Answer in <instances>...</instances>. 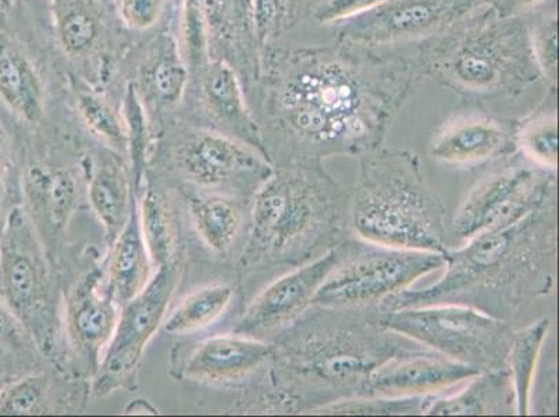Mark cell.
Listing matches in <instances>:
<instances>
[{
  "mask_svg": "<svg viewBox=\"0 0 559 417\" xmlns=\"http://www.w3.org/2000/svg\"><path fill=\"white\" fill-rule=\"evenodd\" d=\"M383 2L385 0H317L311 14L318 24L338 25L369 12Z\"/></svg>",
  "mask_w": 559,
  "mask_h": 417,
  "instance_id": "obj_38",
  "label": "cell"
},
{
  "mask_svg": "<svg viewBox=\"0 0 559 417\" xmlns=\"http://www.w3.org/2000/svg\"><path fill=\"white\" fill-rule=\"evenodd\" d=\"M202 91L207 110L223 126L226 135L252 147L271 162L263 144L261 127L248 108L241 85L230 65L218 62L207 68L203 75Z\"/></svg>",
  "mask_w": 559,
  "mask_h": 417,
  "instance_id": "obj_19",
  "label": "cell"
},
{
  "mask_svg": "<svg viewBox=\"0 0 559 417\" xmlns=\"http://www.w3.org/2000/svg\"><path fill=\"white\" fill-rule=\"evenodd\" d=\"M79 110L86 127L102 141L114 146H127L126 126L105 100L94 95H81Z\"/></svg>",
  "mask_w": 559,
  "mask_h": 417,
  "instance_id": "obj_36",
  "label": "cell"
},
{
  "mask_svg": "<svg viewBox=\"0 0 559 417\" xmlns=\"http://www.w3.org/2000/svg\"><path fill=\"white\" fill-rule=\"evenodd\" d=\"M379 320L384 327L479 371L507 369L516 330L480 310L454 303L380 308Z\"/></svg>",
  "mask_w": 559,
  "mask_h": 417,
  "instance_id": "obj_7",
  "label": "cell"
},
{
  "mask_svg": "<svg viewBox=\"0 0 559 417\" xmlns=\"http://www.w3.org/2000/svg\"><path fill=\"white\" fill-rule=\"evenodd\" d=\"M343 246L269 283L243 310L236 333L266 341L286 329L312 305L314 294L337 266Z\"/></svg>",
  "mask_w": 559,
  "mask_h": 417,
  "instance_id": "obj_14",
  "label": "cell"
},
{
  "mask_svg": "<svg viewBox=\"0 0 559 417\" xmlns=\"http://www.w3.org/2000/svg\"><path fill=\"white\" fill-rule=\"evenodd\" d=\"M159 412L154 408L146 400H135L130 402L124 409V415H157Z\"/></svg>",
  "mask_w": 559,
  "mask_h": 417,
  "instance_id": "obj_42",
  "label": "cell"
},
{
  "mask_svg": "<svg viewBox=\"0 0 559 417\" xmlns=\"http://www.w3.org/2000/svg\"><path fill=\"white\" fill-rule=\"evenodd\" d=\"M554 0H492L491 7L502 17H528Z\"/></svg>",
  "mask_w": 559,
  "mask_h": 417,
  "instance_id": "obj_40",
  "label": "cell"
},
{
  "mask_svg": "<svg viewBox=\"0 0 559 417\" xmlns=\"http://www.w3.org/2000/svg\"><path fill=\"white\" fill-rule=\"evenodd\" d=\"M557 10L533 14L528 19L531 29L532 52L536 64L540 70L542 79L548 85L557 86L558 83V19Z\"/></svg>",
  "mask_w": 559,
  "mask_h": 417,
  "instance_id": "obj_32",
  "label": "cell"
},
{
  "mask_svg": "<svg viewBox=\"0 0 559 417\" xmlns=\"http://www.w3.org/2000/svg\"><path fill=\"white\" fill-rule=\"evenodd\" d=\"M120 309L98 273L81 278L70 294L66 310L70 343L95 368L114 337Z\"/></svg>",
  "mask_w": 559,
  "mask_h": 417,
  "instance_id": "obj_17",
  "label": "cell"
},
{
  "mask_svg": "<svg viewBox=\"0 0 559 417\" xmlns=\"http://www.w3.org/2000/svg\"><path fill=\"white\" fill-rule=\"evenodd\" d=\"M264 69L259 127L273 166L378 150L421 83L416 43L274 48Z\"/></svg>",
  "mask_w": 559,
  "mask_h": 417,
  "instance_id": "obj_1",
  "label": "cell"
},
{
  "mask_svg": "<svg viewBox=\"0 0 559 417\" xmlns=\"http://www.w3.org/2000/svg\"><path fill=\"white\" fill-rule=\"evenodd\" d=\"M88 198L96 217L105 228L109 243L115 240L130 216L135 193L130 190L123 171L105 166L90 178Z\"/></svg>",
  "mask_w": 559,
  "mask_h": 417,
  "instance_id": "obj_27",
  "label": "cell"
},
{
  "mask_svg": "<svg viewBox=\"0 0 559 417\" xmlns=\"http://www.w3.org/2000/svg\"><path fill=\"white\" fill-rule=\"evenodd\" d=\"M379 314V307L311 305L274 335V380L294 415L365 396L381 366L431 350L384 327Z\"/></svg>",
  "mask_w": 559,
  "mask_h": 417,
  "instance_id": "obj_3",
  "label": "cell"
},
{
  "mask_svg": "<svg viewBox=\"0 0 559 417\" xmlns=\"http://www.w3.org/2000/svg\"><path fill=\"white\" fill-rule=\"evenodd\" d=\"M234 288L228 284H211L187 295L166 317L162 329L167 334L186 335L210 327L230 307Z\"/></svg>",
  "mask_w": 559,
  "mask_h": 417,
  "instance_id": "obj_28",
  "label": "cell"
},
{
  "mask_svg": "<svg viewBox=\"0 0 559 417\" xmlns=\"http://www.w3.org/2000/svg\"><path fill=\"white\" fill-rule=\"evenodd\" d=\"M154 267L142 238L139 206L134 198L124 227L110 243L105 277L106 288L120 308L146 287L154 276Z\"/></svg>",
  "mask_w": 559,
  "mask_h": 417,
  "instance_id": "obj_20",
  "label": "cell"
},
{
  "mask_svg": "<svg viewBox=\"0 0 559 417\" xmlns=\"http://www.w3.org/2000/svg\"><path fill=\"white\" fill-rule=\"evenodd\" d=\"M19 327H22V325L19 324L12 310L9 309L8 303L0 295V341L12 337L13 334L19 332Z\"/></svg>",
  "mask_w": 559,
  "mask_h": 417,
  "instance_id": "obj_41",
  "label": "cell"
},
{
  "mask_svg": "<svg viewBox=\"0 0 559 417\" xmlns=\"http://www.w3.org/2000/svg\"><path fill=\"white\" fill-rule=\"evenodd\" d=\"M187 84V70L180 62L175 50H167L154 64L151 73L152 90L157 98L166 104H176L185 93Z\"/></svg>",
  "mask_w": 559,
  "mask_h": 417,
  "instance_id": "obj_37",
  "label": "cell"
},
{
  "mask_svg": "<svg viewBox=\"0 0 559 417\" xmlns=\"http://www.w3.org/2000/svg\"><path fill=\"white\" fill-rule=\"evenodd\" d=\"M556 195L557 170L544 169L520 154L512 155L491 166L489 175L467 192L451 216L452 234L467 241L510 226Z\"/></svg>",
  "mask_w": 559,
  "mask_h": 417,
  "instance_id": "obj_10",
  "label": "cell"
},
{
  "mask_svg": "<svg viewBox=\"0 0 559 417\" xmlns=\"http://www.w3.org/2000/svg\"><path fill=\"white\" fill-rule=\"evenodd\" d=\"M443 276L421 289H405L381 309L465 305L520 327L528 310L556 288L558 195L510 226L479 234L444 253Z\"/></svg>",
  "mask_w": 559,
  "mask_h": 417,
  "instance_id": "obj_2",
  "label": "cell"
},
{
  "mask_svg": "<svg viewBox=\"0 0 559 417\" xmlns=\"http://www.w3.org/2000/svg\"><path fill=\"white\" fill-rule=\"evenodd\" d=\"M550 318L533 320L525 327H518L508 354L507 369L510 371L518 416L531 415L533 383L536 381L544 344L551 329Z\"/></svg>",
  "mask_w": 559,
  "mask_h": 417,
  "instance_id": "obj_23",
  "label": "cell"
},
{
  "mask_svg": "<svg viewBox=\"0 0 559 417\" xmlns=\"http://www.w3.org/2000/svg\"><path fill=\"white\" fill-rule=\"evenodd\" d=\"M180 165L186 176L201 187L237 181L257 192L274 166L252 147L226 134L202 132L182 147Z\"/></svg>",
  "mask_w": 559,
  "mask_h": 417,
  "instance_id": "obj_15",
  "label": "cell"
},
{
  "mask_svg": "<svg viewBox=\"0 0 559 417\" xmlns=\"http://www.w3.org/2000/svg\"><path fill=\"white\" fill-rule=\"evenodd\" d=\"M180 282L177 262L156 267L146 287L121 307L114 337L102 355L96 390L108 393L134 378L146 347L167 317Z\"/></svg>",
  "mask_w": 559,
  "mask_h": 417,
  "instance_id": "obj_11",
  "label": "cell"
},
{
  "mask_svg": "<svg viewBox=\"0 0 559 417\" xmlns=\"http://www.w3.org/2000/svg\"><path fill=\"white\" fill-rule=\"evenodd\" d=\"M436 395L424 396H358L323 406L313 415L330 416H415L425 415Z\"/></svg>",
  "mask_w": 559,
  "mask_h": 417,
  "instance_id": "obj_31",
  "label": "cell"
},
{
  "mask_svg": "<svg viewBox=\"0 0 559 417\" xmlns=\"http://www.w3.org/2000/svg\"><path fill=\"white\" fill-rule=\"evenodd\" d=\"M558 91L548 85L547 94L531 114L518 119V154L528 162L557 170L558 167Z\"/></svg>",
  "mask_w": 559,
  "mask_h": 417,
  "instance_id": "obj_24",
  "label": "cell"
},
{
  "mask_svg": "<svg viewBox=\"0 0 559 417\" xmlns=\"http://www.w3.org/2000/svg\"><path fill=\"white\" fill-rule=\"evenodd\" d=\"M480 371L428 350L396 358L381 366L366 384L365 396L441 395L466 383Z\"/></svg>",
  "mask_w": 559,
  "mask_h": 417,
  "instance_id": "obj_16",
  "label": "cell"
},
{
  "mask_svg": "<svg viewBox=\"0 0 559 417\" xmlns=\"http://www.w3.org/2000/svg\"><path fill=\"white\" fill-rule=\"evenodd\" d=\"M14 0H0V14H8L13 9Z\"/></svg>",
  "mask_w": 559,
  "mask_h": 417,
  "instance_id": "obj_43",
  "label": "cell"
},
{
  "mask_svg": "<svg viewBox=\"0 0 559 417\" xmlns=\"http://www.w3.org/2000/svg\"><path fill=\"white\" fill-rule=\"evenodd\" d=\"M349 196L322 162L274 166L253 193L249 264L289 272L343 246L354 237Z\"/></svg>",
  "mask_w": 559,
  "mask_h": 417,
  "instance_id": "obj_4",
  "label": "cell"
},
{
  "mask_svg": "<svg viewBox=\"0 0 559 417\" xmlns=\"http://www.w3.org/2000/svg\"><path fill=\"white\" fill-rule=\"evenodd\" d=\"M0 295L44 354L56 341V305L47 259L33 218L13 207L0 231Z\"/></svg>",
  "mask_w": 559,
  "mask_h": 417,
  "instance_id": "obj_8",
  "label": "cell"
},
{
  "mask_svg": "<svg viewBox=\"0 0 559 417\" xmlns=\"http://www.w3.org/2000/svg\"><path fill=\"white\" fill-rule=\"evenodd\" d=\"M48 395L45 376H28L0 391V416H33L43 414Z\"/></svg>",
  "mask_w": 559,
  "mask_h": 417,
  "instance_id": "obj_34",
  "label": "cell"
},
{
  "mask_svg": "<svg viewBox=\"0 0 559 417\" xmlns=\"http://www.w3.org/2000/svg\"><path fill=\"white\" fill-rule=\"evenodd\" d=\"M272 344L233 333L213 335L188 355L181 373L188 380L218 383L247 378L271 365Z\"/></svg>",
  "mask_w": 559,
  "mask_h": 417,
  "instance_id": "obj_18",
  "label": "cell"
},
{
  "mask_svg": "<svg viewBox=\"0 0 559 417\" xmlns=\"http://www.w3.org/2000/svg\"><path fill=\"white\" fill-rule=\"evenodd\" d=\"M29 205L55 231H62L73 215L78 201V184L66 170L33 169L25 178Z\"/></svg>",
  "mask_w": 559,
  "mask_h": 417,
  "instance_id": "obj_25",
  "label": "cell"
},
{
  "mask_svg": "<svg viewBox=\"0 0 559 417\" xmlns=\"http://www.w3.org/2000/svg\"><path fill=\"white\" fill-rule=\"evenodd\" d=\"M421 81L464 102L489 105L518 98L542 79L527 17H502L491 4L475 10L436 37L416 43Z\"/></svg>",
  "mask_w": 559,
  "mask_h": 417,
  "instance_id": "obj_5",
  "label": "cell"
},
{
  "mask_svg": "<svg viewBox=\"0 0 559 417\" xmlns=\"http://www.w3.org/2000/svg\"><path fill=\"white\" fill-rule=\"evenodd\" d=\"M164 3L165 0H121V17L131 28H151L159 20Z\"/></svg>",
  "mask_w": 559,
  "mask_h": 417,
  "instance_id": "obj_39",
  "label": "cell"
},
{
  "mask_svg": "<svg viewBox=\"0 0 559 417\" xmlns=\"http://www.w3.org/2000/svg\"><path fill=\"white\" fill-rule=\"evenodd\" d=\"M126 134L127 147L130 151L132 171H134V193L140 192L142 178H144L146 165H148V127H146L144 110L140 104L135 91L130 90L127 95L126 106Z\"/></svg>",
  "mask_w": 559,
  "mask_h": 417,
  "instance_id": "obj_35",
  "label": "cell"
},
{
  "mask_svg": "<svg viewBox=\"0 0 559 417\" xmlns=\"http://www.w3.org/2000/svg\"><path fill=\"white\" fill-rule=\"evenodd\" d=\"M518 119L489 105L461 100L459 108L431 136V159L461 169H489L518 154Z\"/></svg>",
  "mask_w": 559,
  "mask_h": 417,
  "instance_id": "obj_13",
  "label": "cell"
},
{
  "mask_svg": "<svg viewBox=\"0 0 559 417\" xmlns=\"http://www.w3.org/2000/svg\"><path fill=\"white\" fill-rule=\"evenodd\" d=\"M492 0H385L379 7L337 25L335 39L389 47L421 43Z\"/></svg>",
  "mask_w": 559,
  "mask_h": 417,
  "instance_id": "obj_12",
  "label": "cell"
},
{
  "mask_svg": "<svg viewBox=\"0 0 559 417\" xmlns=\"http://www.w3.org/2000/svg\"><path fill=\"white\" fill-rule=\"evenodd\" d=\"M0 100L25 123L43 119V81L22 44L7 32H0Z\"/></svg>",
  "mask_w": 559,
  "mask_h": 417,
  "instance_id": "obj_22",
  "label": "cell"
},
{
  "mask_svg": "<svg viewBox=\"0 0 559 417\" xmlns=\"http://www.w3.org/2000/svg\"><path fill=\"white\" fill-rule=\"evenodd\" d=\"M190 213L198 236L213 252L226 253L242 228V212L230 198L194 195Z\"/></svg>",
  "mask_w": 559,
  "mask_h": 417,
  "instance_id": "obj_26",
  "label": "cell"
},
{
  "mask_svg": "<svg viewBox=\"0 0 559 417\" xmlns=\"http://www.w3.org/2000/svg\"><path fill=\"white\" fill-rule=\"evenodd\" d=\"M56 32L66 53L83 55L98 37V20L85 0H50Z\"/></svg>",
  "mask_w": 559,
  "mask_h": 417,
  "instance_id": "obj_30",
  "label": "cell"
},
{
  "mask_svg": "<svg viewBox=\"0 0 559 417\" xmlns=\"http://www.w3.org/2000/svg\"><path fill=\"white\" fill-rule=\"evenodd\" d=\"M441 253L376 246L350 238L343 243L337 266L314 294L323 307H380L421 277L444 267Z\"/></svg>",
  "mask_w": 559,
  "mask_h": 417,
  "instance_id": "obj_9",
  "label": "cell"
},
{
  "mask_svg": "<svg viewBox=\"0 0 559 417\" xmlns=\"http://www.w3.org/2000/svg\"><path fill=\"white\" fill-rule=\"evenodd\" d=\"M350 187L349 223L366 242L441 253L454 248L449 208L415 152L381 145L359 157Z\"/></svg>",
  "mask_w": 559,
  "mask_h": 417,
  "instance_id": "obj_6",
  "label": "cell"
},
{
  "mask_svg": "<svg viewBox=\"0 0 559 417\" xmlns=\"http://www.w3.org/2000/svg\"><path fill=\"white\" fill-rule=\"evenodd\" d=\"M313 0H255L257 23L263 39L280 37L311 13Z\"/></svg>",
  "mask_w": 559,
  "mask_h": 417,
  "instance_id": "obj_33",
  "label": "cell"
},
{
  "mask_svg": "<svg viewBox=\"0 0 559 417\" xmlns=\"http://www.w3.org/2000/svg\"><path fill=\"white\" fill-rule=\"evenodd\" d=\"M426 416L516 415L515 391L508 369L480 371L464 390L436 395Z\"/></svg>",
  "mask_w": 559,
  "mask_h": 417,
  "instance_id": "obj_21",
  "label": "cell"
},
{
  "mask_svg": "<svg viewBox=\"0 0 559 417\" xmlns=\"http://www.w3.org/2000/svg\"><path fill=\"white\" fill-rule=\"evenodd\" d=\"M136 206H139L142 238L155 269L176 262V228L165 198L148 188L142 191Z\"/></svg>",
  "mask_w": 559,
  "mask_h": 417,
  "instance_id": "obj_29",
  "label": "cell"
}]
</instances>
